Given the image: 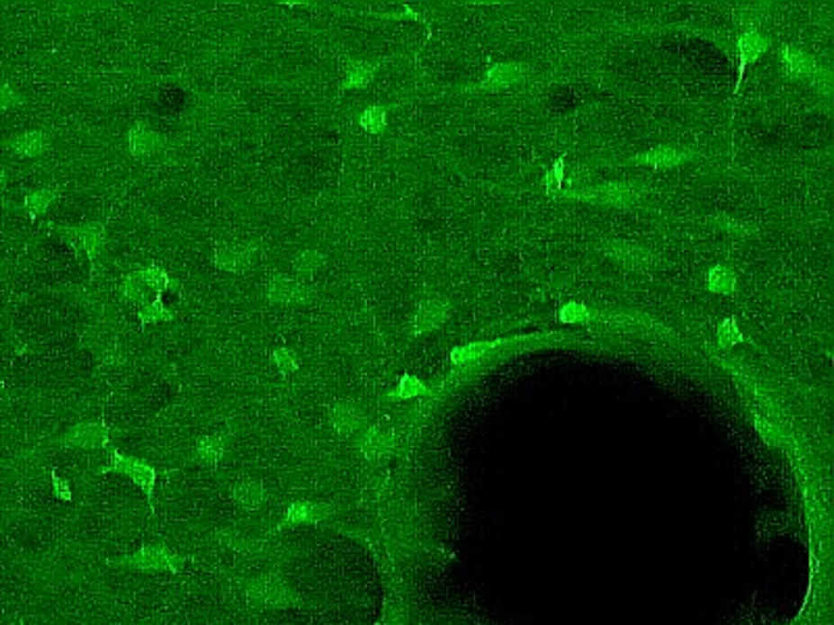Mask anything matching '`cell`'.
<instances>
[{
	"mask_svg": "<svg viewBox=\"0 0 834 625\" xmlns=\"http://www.w3.org/2000/svg\"><path fill=\"white\" fill-rule=\"evenodd\" d=\"M245 596L255 607L265 609H309V603L280 574L247 577L240 584Z\"/></svg>",
	"mask_w": 834,
	"mask_h": 625,
	"instance_id": "cell-1",
	"label": "cell"
},
{
	"mask_svg": "<svg viewBox=\"0 0 834 625\" xmlns=\"http://www.w3.org/2000/svg\"><path fill=\"white\" fill-rule=\"evenodd\" d=\"M109 565H113V567H121V569L144 571V574H155V571H161V574L177 576L182 571L184 558L177 555L175 550L169 549L167 544L155 542V544L140 546V549L132 552V555L117 557L113 558V561H109Z\"/></svg>",
	"mask_w": 834,
	"mask_h": 625,
	"instance_id": "cell-2",
	"label": "cell"
},
{
	"mask_svg": "<svg viewBox=\"0 0 834 625\" xmlns=\"http://www.w3.org/2000/svg\"><path fill=\"white\" fill-rule=\"evenodd\" d=\"M101 473H120V476H126V478L132 479L138 488H140L144 495H147L150 511H155L153 509V495H155L157 479H159V471H157L150 463H147V460L123 455L121 451L113 449V452H111L109 465L103 467Z\"/></svg>",
	"mask_w": 834,
	"mask_h": 625,
	"instance_id": "cell-3",
	"label": "cell"
},
{
	"mask_svg": "<svg viewBox=\"0 0 834 625\" xmlns=\"http://www.w3.org/2000/svg\"><path fill=\"white\" fill-rule=\"evenodd\" d=\"M55 234L67 240L74 248L82 250L90 259L92 269H94V261L101 256L104 245H107V228H104V223L98 221L84 223V226L55 228Z\"/></svg>",
	"mask_w": 834,
	"mask_h": 625,
	"instance_id": "cell-4",
	"label": "cell"
},
{
	"mask_svg": "<svg viewBox=\"0 0 834 625\" xmlns=\"http://www.w3.org/2000/svg\"><path fill=\"white\" fill-rule=\"evenodd\" d=\"M563 196L578 201H590L596 205H614V207H630L639 202L642 196V190L636 186H628V183H605V186L593 188V190H569Z\"/></svg>",
	"mask_w": 834,
	"mask_h": 625,
	"instance_id": "cell-5",
	"label": "cell"
},
{
	"mask_svg": "<svg viewBox=\"0 0 834 625\" xmlns=\"http://www.w3.org/2000/svg\"><path fill=\"white\" fill-rule=\"evenodd\" d=\"M58 444L67 446V449H82V451H101L107 449L111 444V430L104 424H94V421H84L71 427L67 433H63Z\"/></svg>",
	"mask_w": 834,
	"mask_h": 625,
	"instance_id": "cell-6",
	"label": "cell"
},
{
	"mask_svg": "<svg viewBox=\"0 0 834 625\" xmlns=\"http://www.w3.org/2000/svg\"><path fill=\"white\" fill-rule=\"evenodd\" d=\"M767 46H770V40H767L766 36H761L759 30L755 28L753 23L747 25V30L739 36V40H737L739 65H737V84H734V98H739L740 94V85H743L747 67L764 55V52L767 50Z\"/></svg>",
	"mask_w": 834,
	"mask_h": 625,
	"instance_id": "cell-7",
	"label": "cell"
},
{
	"mask_svg": "<svg viewBox=\"0 0 834 625\" xmlns=\"http://www.w3.org/2000/svg\"><path fill=\"white\" fill-rule=\"evenodd\" d=\"M259 253V245L255 242H234V245H215L213 263L218 269L229 273H240L253 265L255 256Z\"/></svg>",
	"mask_w": 834,
	"mask_h": 625,
	"instance_id": "cell-8",
	"label": "cell"
},
{
	"mask_svg": "<svg viewBox=\"0 0 834 625\" xmlns=\"http://www.w3.org/2000/svg\"><path fill=\"white\" fill-rule=\"evenodd\" d=\"M315 296L313 288L305 286L303 281L286 278V275H275L267 281L265 299L274 305H303Z\"/></svg>",
	"mask_w": 834,
	"mask_h": 625,
	"instance_id": "cell-9",
	"label": "cell"
},
{
	"mask_svg": "<svg viewBox=\"0 0 834 625\" xmlns=\"http://www.w3.org/2000/svg\"><path fill=\"white\" fill-rule=\"evenodd\" d=\"M532 338H541V335H522V338H495V340H484V342H470V344L463 346H455L449 354L451 365L455 367H470L482 361L501 348L509 342H520V340H532Z\"/></svg>",
	"mask_w": 834,
	"mask_h": 625,
	"instance_id": "cell-10",
	"label": "cell"
},
{
	"mask_svg": "<svg viewBox=\"0 0 834 625\" xmlns=\"http://www.w3.org/2000/svg\"><path fill=\"white\" fill-rule=\"evenodd\" d=\"M530 76V71L526 65L522 63H501L495 65L489 74H486L484 80L480 84L471 85V88H465V92H489V90H503L509 88V85L520 84L526 80Z\"/></svg>",
	"mask_w": 834,
	"mask_h": 625,
	"instance_id": "cell-11",
	"label": "cell"
},
{
	"mask_svg": "<svg viewBox=\"0 0 834 625\" xmlns=\"http://www.w3.org/2000/svg\"><path fill=\"white\" fill-rule=\"evenodd\" d=\"M166 148V138L155 131L148 123L136 121L128 131V150L136 159L153 156Z\"/></svg>",
	"mask_w": 834,
	"mask_h": 625,
	"instance_id": "cell-12",
	"label": "cell"
},
{
	"mask_svg": "<svg viewBox=\"0 0 834 625\" xmlns=\"http://www.w3.org/2000/svg\"><path fill=\"white\" fill-rule=\"evenodd\" d=\"M334 513L330 504L324 503H311V500H294L288 504L286 515L282 519L284 528H292V525H315L324 522Z\"/></svg>",
	"mask_w": 834,
	"mask_h": 625,
	"instance_id": "cell-13",
	"label": "cell"
},
{
	"mask_svg": "<svg viewBox=\"0 0 834 625\" xmlns=\"http://www.w3.org/2000/svg\"><path fill=\"white\" fill-rule=\"evenodd\" d=\"M50 147H52V136H50V131H46V129L23 131V134L15 136L9 144H6V148H9L13 155L22 156V159H36V156H42L44 153H49Z\"/></svg>",
	"mask_w": 834,
	"mask_h": 625,
	"instance_id": "cell-14",
	"label": "cell"
},
{
	"mask_svg": "<svg viewBox=\"0 0 834 625\" xmlns=\"http://www.w3.org/2000/svg\"><path fill=\"white\" fill-rule=\"evenodd\" d=\"M446 317H449V305H446V302L443 300L422 302L411 319V335H422V334L436 330L438 326L444 324Z\"/></svg>",
	"mask_w": 834,
	"mask_h": 625,
	"instance_id": "cell-15",
	"label": "cell"
},
{
	"mask_svg": "<svg viewBox=\"0 0 834 625\" xmlns=\"http://www.w3.org/2000/svg\"><path fill=\"white\" fill-rule=\"evenodd\" d=\"M691 159H695V155L686 148L658 147V148L649 150V153H645V155L632 156L630 163H634V165H647V167L663 169V167H676V165H680V163H686Z\"/></svg>",
	"mask_w": 834,
	"mask_h": 625,
	"instance_id": "cell-16",
	"label": "cell"
},
{
	"mask_svg": "<svg viewBox=\"0 0 834 625\" xmlns=\"http://www.w3.org/2000/svg\"><path fill=\"white\" fill-rule=\"evenodd\" d=\"M365 415L361 411L359 405H354L353 400H340L330 409V424L334 430L343 436H349V433L357 432L361 425H363Z\"/></svg>",
	"mask_w": 834,
	"mask_h": 625,
	"instance_id": "cell-17",
	"label": "cell"
},
{
	"mask_svg": "<svg viewBox=\"0 0 834 625\" xmlns=\"http://www.w3.org/2000/svg\"><path fill=\"white\" fill-rule=\"evenodd\" d=\"M380 61H367V58H353L346 63L343 84H340V92L346 90H361L372 84L373 76L378 74Z\"/></svg>",
	"mask_w": 834,
	"mask_h": 625,
	"instance_id": "cell-18",
	"label": "cell"
},
{
	"mask_svg": "<svg viewBox=\"0 0 834 625\" xmlns=\"http://www.w3.org/2000/svg\"><path fill=\"white\" fill-rule=\"evenodd\" d=\"M603 250H605L612 259L626 263V265L636 267V269L649 267L653 263V254L649 253V250H645L639 245H630V242H609V245Z\"/></svg>",
	"mask_w": 834,
	"mask_h": 625,
	"instance_id": "cell-19",
	"label": "cell"
},
{
	"mask_svg": "<svg viewBox=\"0 0 834 625\" xmlns=\"http://www.w3.org/2000/svg\"><path fill=\"white\" fill-rule=\"evenodd\" d=\"M267 498V492L264 488V484L257 482V479H245V482H238L232 488V500L240 509L247 511H257L264 506Z\"/></svg>",
	"mask_w": 834,
	"mask_h": 625,
	"instance_id": "cell-20",
	"label": "cell"
},
{
	"mask_svg": "<svg viewBox=\"0 0 834 625\" xmlns=\"http://www.w3.org/2000/svg\"><path fill=\"white\" fill-rule=\"evenodd\" d=\"M783 67L791 77H812L818 76L820 71L812 57H807L805 52H801L791 44L783 46Z\"/></svg>",
	"mask_w": 834,
	"mask_h": 625,
	"instance_id": "cell-21",
	"label": "cell"
},
{
	"mask_svg": "<svg viewBox=\"0 0 834 625\" xmlns=\"http://www.w3.org/2000/svg\"><path fill=\"white\" fill-rule=\"evenodd\" d=\"M359 449L367 459H382L392 451V436L378 427H370L359 440Z\"/></svg>",
	"mask_w": 834,
	"mask_h": 625,
	"instance_id": "cell-22",
	"label": "cell"
},
{
	"mask_svg": "<svg viewBox=\"0 0 834 625\" xmlns=\"http://www.w3.org/2000/svg\"><path fill=\"white\" fill-rule=\"evenodd\" d=\"M223 455H226V438L221 433H209V436H202L194 444V457L201 463L215 467L223 459Z\"/></svg>",
	"mask_w": 834,
	"mask_h": 625,
	"instance_id": "cell-23",
	"label": "cell"
},
{
	"mask_svg": "<svg viewBox=\"0 0 834 625\" xmlns=\"http://www.w3.org/2000/svg\"><path fill=\"white\" fill-rule=\"evenodd\" d=\"M705 286L709 292L731 296L737 292V275H734L732 269H728L726 265L712 267L705 275Z\"/></svg>",
	"mask_w": 834,
	"mask_h": 625,
	"instance_id": "cell-24",
	"label": "cell"
},
{
	"mask_svg": "<svg viewBox=\"0 0 834 625\" xmlns=\"http://www.w3.org/2000/svg\"><path fill=\"white\" fill-rule=\"evenodd\" d=\"M57 196H58L57 188H40V190H31L30 194H25L23 209L28 210L30 219L36 221L38 217L44 215L46 210L50 209L52 202L57 201Z\"/></svg>",
	"mask_w": 834,
	"mask_h": 625,
	"instance_id": "cell-25",
	"label": "cell"
},
{
	"mask_svg": "<svg viewBox=\"0 0 834 625\" xmlns=\"http://www.w3.org/2000/svg\"><path fill=\"white\" fill-rule=\"evenodd\" d=\"M138 275H140V280L147 284L148 290L155 292V296H161L163 292H167L169 288H174V290L177 292V288H180L175 281H172L166 269L155 265V263H150L148 267H144L142 272H138Z\"/></svg>",
	"mask_w": 834,
	"mask_h": 625,
	"instance_id": "cell-26",
	"label": "cell"
},
{
	"mask_svg": "<svg viewBox=\"0 0 834 625\" xmlns=\"http://www.w3.org/2000/svg\"><path fill=\"white\" fill-rule=\"evenodd\" d=\"M557 319L566 326H574V324L588 326V324H593L595 319H601V313H595L593 308L582 305V302L571 300L568 302V305L560 307V311H557Z\"/></svg>",
	"mask_w": 834,
	"mask_h": 625,
	"instance_id": "cell-27",
	"label": "cell"
},
{
	"mask_svg": "<svg viewBox=\"0 0 834 625\" xmlns=\"http://www.w3.org/2000/svg\"><path fill=\"white\" fill-rule=\"evenodd\" d=\"M359 125L367 131V134H373V136L382 134V131L386 129V125H389V107H382V104H372V107L363 109L359 115Z\"/></svg>",
	"mask_w": 834,
	"mask_h": 625,
	"instance_id": "cell-28",
	"label": "cell"
},
{
	"mask_svg": "<svg viewBox=\"0 0 834 625\" xmlns=\"http://www.w3.org/2000/svg\"><path fill=\"white\" fill-rule=\"evenodd\" d=\"M426 394H432V390L428 386L424 384L422 379L417 378V375H411V373H405L403 378L399 379V384L395 390H392L389 397L392 400H409V398H417V397H426Z\"/></svg>",
	"mask_w": 834,
	"mask_h": 625,
	"instance_id": "cell-29",
	"label": "cell"
},
{
	"mask_svg": "<svg viewBox=\"0 0 834 625\" xmlns=\"http://www.w3.org/2000/svg\"><path fill=\"white\" fill-rule=\"evenodd\" d=\"M138 317H140L142 326L167 324V321H174L175 313L172 311V308H167L166 305H163L161 296H155V299L150 300L148 305L140 307V311H138Z\"/></svg>",
	"mask_w": 834,
	"mask_h": 625,
	"instance_id": "cell-30",
	"label": "cell"
},
{
	"mask_svg": "<svg viewBox=\"0 0 834 625\" xmlns=\"http://www.w3.org/2000/svg\"><path fill=\"white\" fill-rule=\"evenodd\" d=\"M324 261H326V256L321 254L319 250L309 248V250H303V253L292 261V269L299 278H309V275H315L319 272L321 265H324Z\"/></svg>",
	"mask_w": 834,
	"mask_h": 625,
	"instance_id": "cell-31",
	"label": "cell"
},
{
	"mask_svg": "<svg viewBox=\"0 0 834 625\" xmlns=\"http://www.w3.org/2000/svg\"><path fill=\"white\" fill-rule=\"evenodd\" d=\"M121 294L126 296L128 300H132L136 302L138 307H144V305H148L150 302V290L147 288V284H144V281L140 280V275L136 273H130L126 280H123V284H121Z\"/></svg>",
	"mask_w": 834,
	"mask_h": 625,
	"instance_id": "cell-32",
	"label": "cell"
},
{
	"mask_svg": "<svg viewBox=\"0 0 834 625\" xmlns=\"http://www.w3.org/2000/svg\"><path fill=\"white\" fill-rule=\"evenodd\" d=\"M740 342H747L745 334L740 332V327L734 317H726L722 319L718 324V344L724 348V351H731L732 346L740 344Z\"/></svg>",
	"mask_w": 834,
	"mask_h": 625,
	"instance_id": "cell-33",
	"label": "cell"
},
{
	"mask_svg": "<svg viewBox=\"0 0 834 625\" xmlns=\"http://www.w3.org/2000/svg\"><path fill=\"white\" fill-rule=\"evenodd\" d=\"M272 363L282 375H292L294 371H299L300 359L297 353L291 351V348L282 346V348H275V351L272 353Z\"/></svg>",
	"mask_w": 834,
	"mask_h": 625,
	"instance_id": "cell-34",
	"label": "cell"
},
{
	"mask_svg": "<svg viewBox=\"0 0 834 625\" xmlns=\"http://www.w3.org/2000/svg\"><path fill=\"white\" fill-rule=\"evenodd\" d=\"M563 180H566V156H560V159L547 169V175H544V192H561Z\"/></svg>",
	"mask_w": 834,
	"mask_h": 625,
	"instance_id": "cell-35",
	"label": "cell"
},
{
	"mask_svg": "<svg viewBox=\"0 0 834 625\" xmlns=\"http://www.w3.org/2000/svg\"><path fill=\"white\" fill-rule=\"evenodd\" d=\"M19 104H23L22 94H19L15 88H11L9 84L0 85V113L13 107H19Z\"/></svg>",
	"mask_w": 834,
	"mask_h": 625,
	"instance_id": "cell-36",
	"label": "cell"
},
{
	"mask_svg": "<svg viewBox=\"0 0 834 625\" xmlns=\"http://www.w3.org/2000/svg\"><path fill=\"white\" fill-rule=\"evenodd\" d=\"M50 482H52V492H55L57 498L65 500V503H71V500H74V495H71V486H69L67 479H63L61 476H57V473L52 471Z\"/></svg>",
	"mask_w": 834,
	"mask_h": 625,
	"instance_id": "cell-37",
	"label": "cell"
},
{
	"mask_svg": "<svg viewBox=\"0 0 834 625\" xmlns=\"http://www.w3.org/2000/svg\"><path fill=\"white\" fill-rule=\"evenodd\" d=\"M6 186V171L0 167V190H4Z\"/></svg>",
	"mask_w": 834,
	"mask_h": 625,
	"instance_id": "cell-38",
	"label": "cell"
}]
</instances>
